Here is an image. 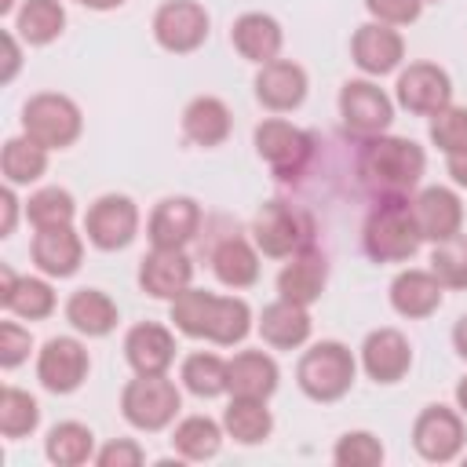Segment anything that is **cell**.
Instances as JSON below:
<instances>
[{"label":"cell","instance_id":"cell-38","mask_svg":"<svg viewBox=\"0 0 467 467\" xmlns=\"http://www.w3.org/2000/svg\"><path fill=\"white\" fill-rule=\"evenodd\" d=\"M215 296L208 288H186L182 296L171 299V328L186 339H204L208 343V328H212V310H215Z\"/></svg>","mask_w":467,"mask_h":467},{"label":"cell","instance_id":"cell-26","mask_svg":"<svg viewBox=\"0 0 467 467\" xmlns=\"http://www.w3.org/2000/svg\"><path fill=\"white\" fill-rule=\"evenodd\" d=\"M179 128H182V139L201 146V150H215L230 139L234 131V113L230 106L219 99V95H197L182 106V117H179Z\"/></svg>","mask_w":467,"mask_h":467},{"label":"cell","instance_id":"cell-21","mask_svg":"<svg viewBox=\"0 0 467 467\" xmlns=\"http://www.w3.org/2000/svg\"><path fill=\"white\" fill-rule=\"evenodd\" d=\"M193 285V263L186 248H150L139 263V288L150 299H175Z\"/></svg>","mask_w":467,"mask_h":467},{"label":"cell","instance_id":"cell-39","mask_svg":"<svg viewBox=\"0 0 467 467\" xmlns=\"http://www.w3.org/2000/svg\"><path fill=\"white\" fill-rule=\"evenodd\" d=\"M26 219L33 230H51V226H73L77 219V201L66 186H40L26 201Z\"/></svg>","mask_w":467,"mask_h":467},{"label":"cell","instance_id":"cell-22","mask_svg":"<svg viewBox=\"0 0 467 467\" xmlns=\"http://www.w3.org/2000/svg\"><path fill=\"white\" fill-rule=\"evenodd\" d=\"M175 332L161 321H139L124 332V361L139 376H157L175 365Z\"/></svg>","mask_w":467,"mask_h":467},{"label":"cell","instance_id":"cell-4","mask_svg":"<svg viewBox=\"0 0 467 467\" xmlns=\"http://www.w3.org/2000/svg\"><path fill=\"white\" fill-rule=\"evenodd\" d=\"M182 412V383H175L168 372L157 376H131L120 387V416L128 427L157 434L168 431Z\"/></svg>","mask_w":467,"mask_h":467},{"label":"cell","instance_id":"cell-31","mask_svg":"<svg viewBox=\"0 0 467 467\" xmlns=\"http://www.w3.org/2000/svg\"><path fill=\"white\" fill-rule=\"evenodd\" d=\"M223 420H212L204 412H193V416H182L179 423H171V449L179 460H190V463H204L212 456H219L223 449Z\"/></svg>","mask_w":467,"mask_h":467},{"label":"cell","instance_id":"cell-49","mask_svg":"<svg viewBox=\"0 0 467 467\" xmlns=\"http://www.w3.org/2000/svg\"><path fill=\"white\" fill-rule=\"evenodd\" d=\"M445 171H449V179H452L460 190H467V150L449 153V157H445Z\"/></svg>","mask_w":467,"mask_h":467},{"label":"cell","instance_id":"cell-53","mask_svg":"<svg viewBox=\"0 0 467 467\" xmlns=\"http://www.w3.org/2000/svg\"><path fill=\"white\" fill-rule=\"evenodd\" d=\"M18 7H22L18 0H0V15H4V18H7V15H15Z\"/></svg>","mask_w":467,"mask_h":467},{"label":"cell","instance_id":"cell-6","mask_svg":"<svg viewBox=\"0 0 467 467\" xmlns=\"http://www.w3.org/2000/svg\"><path fill=\"white\" fill-rule=\"evenodd\" d=\"M22 131L44 150H69L84 131L80 106L62 91H36L22 106Z\"/></svg>","mask_w":467,"mask_h":467},{"label":"cell","instance_id":"cell-47","mask_svg":"<svg viewBox=\"0 0 467 467\" xmlns=\"http://www.w3.org/2000/svg\"><path fill=\"white\" fill-rule=\"evenodd\" d=\"M0 47H4V69H0V84H11L22 69V36L15 29L0 33Z\"/></svg>","mask_w":467,"mask_h":467},{"label":"cell","instance_id":"cell-13","mask_svg":"<svg viewBox=\"0 0 467 467\" xmlns=\"http://www.w3.org/2000/svg\"><path fill=\"white\" fill-rule=\"evenodd\" d=\"M91 372L88 347L77 336H51L36 350V379L47 394H73Z\"/></svg>","mask_w":467,"mask_h":467},{"label":"cell","instance_id":"cell-51","mask_svg":"<svg viewBox=\"0 0 467 467\" xmlns=\"http://www.w3.org/2000/svg\"><path fill=\"white\" fill-rule=\"evenodd\" d=\"M73 4H80V7H88V11H117V7H124L128 0H73Z\"/></svg>","mask_w":467,"mask_h":467},{"label":"cell","instance_id":"cell-14","mask_svg":"<svg viewBox=\"0 0 467 467\" xmlns=\"http://www.w3.org/2000/svg\"><path fill=\"white\" fill-rule=\"evenodd\" d=\"M358 365L361 372L379 383V387H390V383H401L412 368V343L405 332L383 325V328H372L361 347H358Z\"/></svg>","mask_w":467,"mask_h":467},{"label":"cell","instance_id":"cell-15","mask_svg":"<svg viewBox=\"0 0 467 467\" xmlns=\"http://www.w3.org/2000/svg\"><path fill=\"white\" fill-rule=\"evenodd\" d=\"M350 58L354 66L379 80L387 73H398L401 62H405V36L394 29V26H383V22H361L350 36Z\"/></svg>","mask_w":467,"mask_h":467},{"label":"cell","instance_id":"cell-3","mask_svg":"<svg viewBox=\"0 0 467 467\" xmlns=\"http://www.w3.org/2000/svg\"><path fill=\"white\" fill-rule=\"evenodd\" d=\"M358 358L347 343L339 339H321V343H310L299 361H296V387L317 401V405H332L339 398L350 394L354 379H358Z\"/></svg>","mask_w":467,"mask_h":467},{"label":"cell","instance_id":"cell-44","mask_svg":"<svg viewBox=\"0 0 467 467\" xmlns=\"http://www.w3.org/2000/svg\"><path fill=\"white\" fill-rule=\"evenodd\" d=\"M33 350V336L26 325L18 321H0V368H18L22 361H29Z\"/></svg>","mask_w":467,"mask_h":467},{"label":"cell","instance_id":"cell-28","mask_svg":"<svg viewBox=\"0 0 467 467\" xmlns=\"http://www.w3.org/2000/svg\"><path fill=\"white\" fill-rule=\"evenodd\" d=\"M226 376H230V394L241 398L270 401L281 387V368L266 350H237L234 358H226Z\"/></svg>","mask_w":467,"mask_h":467},{"label":"cell","instance_id":"cell-30","mask_svg":"<svg viewBox=\"0 0 467 467\" xmlns=\"http://www.w3.org/2000/svg\"><path fill=\"white\" fill-rule=\"evenodd\" d=\"M259 248L255 241L248 237H223L215 248H212V274L219 285L241 292V288H252L259 281Z\"/></svg>","mask_w":467,"mask_h":467},{"label":"cell","instance_id":"cell-55","mask_svg":"<svg viewBox=\"0 0 467 467\" xmlns=\"http://www.w3.org/2000/svg\"><path fill=\"white\" fill-rule=\"evenodd\" d=\"M463 460H467V456H463Z\"/></svg>","mask_w":467,"mask_h":467},{"label":"cell","instance_id":"cell-27","mask_svg":"<svg viewBox=\"0 0 467 467\" xmlns=\"http://www.w3.org/2000/svg\"><path fill=\"white\" fill-rule=\"evenodd\" d=\"M325 285H328V259L314 244L288 255L285 266L277 270V296H285L292 303H303V306H314L321 299Z\"/></svg>","mask_w":467,"mask_h":467},{"label":"cell","instance_id":"cell-43","mask_svg":"<svg viewBox=\"0 0 467 467\" xmlns=\"http://www.w3.org/2000/svg\"><path fill=\"white\" fill-rule=\"evenodd\" d=\"M431 142L449 157V153H460L467 150V106H456L449 102L445 109H438L431 117V128H427Z\"/></svg>","mask_w":467,"mask_h":467},{"label":"cell","instance_id":"cell-16","mask_svg":"<svg viewBox=\"0 0 467 467\" xmlns=\"http://www.w3.org/2000/svg\"><path fill=\"white\" fill-rule=\"evenodd\" d=\"M204 212L193 197L175 193V197H161L146 219V241L150 248H186L197 234H201Z\"/></svg>","mask_w":467,"mask_h":467},{"label":"cell","instance_id":"cell-42","mask_svg":"<svg viewBox=\"0 0 467 467\" xmlns=\"http://www.w3.org/2000/svg\"><path fill=\"white\" fill-rule=\"evenodd\" d=\"M383 460H387V449L372 431H347L332 445L336 467H379Z\"/></svg>","mask_w":467,"mask_h":467},{"label":"cell","instance_id":"cell-41","mask_svg":"<svg viewBox=\"0 0 467 467\" xmlns=\"http://www.w3.org/2000/svg\"><path fill=\"white\" fill-rule=\"evenodd\" d=\"M445 292H467V234H456L449 241H438L431 248V266H427Z\"/></svg>","mask_w":467,"mask_h":467},{"label":"cell","instance_id":"cell-5","mask_svg":"<svg viewBox=\"0 0 467 467\" xmlns=\"http://www.w3.org/2000/svg\"><path fill=\"white\" fill-rule=\"evenodd\" d=\"M252 146H255V157L274 171V179L292 182L310 168L317 142L306 128H299L285 117H266V120L255 124Z\"/></svg>","mask_w":467,"mask_h":467},{"label":"cell","instance_id":"cell-12","mask_svg":"<svg viewBox=\"0 0 467 467\" xmlns=\"http://www.w3.org/2000/svg\"><path fill=\"white\" fill-rule=\"evenodd\" d=\"M394 102L409 109L412 117H434L452 102V77L438 62H409L398 69L394 80Z\"/></svg>","mask_w":467,"mask_h":467},{"label":"cell","instance_id":"cell-52","mask_svg":"<svg viewBox=\"0 0 467 467\" xmlns=\"http://www.w3.org/2000/svg\"><path fill=\"white\" fill-rule=\"evenodd\" d=\"M452 398H456V409L463 412V420H467V376L456 383V390H452Z\"/></svg>","mask_w":467,"mask_h":467},{"label":"cell","instance_id":"cell-11","mask_svg":"<svg viewBox=\"0 0 467 467\" xmlns=\"http://www.w3.org/2000/svg\"><path fill=\"white\" fill-rule=\"evenodd\" d=\"M208 29L212 18L197 0H164L150 18V33L168 55H193L197 47H204Z\"/></svg>","mask_w":467,"mask_h":467},{"label":"cell","instance_id":"cell-35","mask_svg":"<svg viewBox=\"0 0 467 467\" xmlns=\"http://www.w3.org/2000/svg\"><path fill=\"white\" fill-rule=\"evenodd\" d=\"M95 431L80 420H62L47 431L44 438V456L55 467H80V463H95Z\"/></svg>","mask_w":467,"mask_h":467},{"label":"cell","instance_id":"cell-46","mask_svg":"<svg viewBox=\"0 0 467 467\" xmlns=\"http://www.w3.org/2000/svg\"><path fill=\"white\" fill-rule=\"evenodd\" d=\"M95 463L99 467H139L146 463V449L135 438H109L106 445H99Z\"/></svg>","mask_w":467,"mask_h":467},{"label":"cell","instance_id":"cell-48","mask_svg":"<svg viewBox=\"0 0 467 467\" xmlns=\"http://www.w3.org/2000/svg\"><path fill=\"white\" fill-rule=\"evenodd\" d=\"M15 190L18 186H11V182H4V190H0V237H11L18 226V215L26 212V204L18 201Z\"/></svg>","mask_w":467,"mask_h":467},{"label":"cell","instance_id":"cell-17","mask_svg":"<svg viewBox=\"0 0 467 467\" xmlns=\"http://www.w3.org/2000/svg\"><path fill=\"white\" fill-rule=\"evenodd\" d=\"M255 102L270 113H296L303 102H306V91H310V77L299 62L292 58H274L266 66L255 69Z\"/></svg>","mask_w":467,"mask_h":467},{"label":"cell","instance_id":"cell-37","mask_svg":"<svg viewBox=\"0 0 467 467\" xmlns=\"http://www.w3.org/2000/svg\"><path fill=\"white\" fill-rule=\"evenodd\" d=\"M252 328H255V314H252V306H248L244 296H215L208 343H215V347H237V343L248 339Z\"/></svg>","mask_w":467,"mask_h":467},{"label":"cell","instance_id":"cell-24","mask_svg":"<svg viewBox=\"0 0 467 467\" xmlns=\"http://www.w3.org/2000/svg\"><path fill=\"white\" fill-rule=\"evenodd\" d=\"M230 44L234 51L252 62V66H266L274 58H281V47H285V29L274 15L266 11H244L234 18L230 26Z\"/></svg>","mask_w":467,"mask_h":467},{"label":"cell","instance_id":"cell-9","mask_svg":"<svg viewBox=\"0 0 467 467\" xmlns=\"http://www.w3.org/2000/svg\"><path fill=\"white\" fill-rule=\"evenodd\" d=\"M252 241L266 259H288L310 248V219L288 201H266L252 219Z\"/></svg>","mask_w":467,"mask_h":467},{"label":"cell","instance_id":"cell-45","mask_svg":"<svg viewBox=\"0 0 467 467\" xmlns=\"http://www.w3.org/2000/svg\"><path fill=\"white\" fill-rule=\"evenodd\" d=\"M365 11L372 22L383 26H412L423 15V0H365Z\"/></svg>","mask_w":467,"mask_h":467},{"label":"cell","instance_id":"cell-29","mask_svg":"<svg viewBox=\"0 0 467 467\" xmlns=\"http://www.w3.org/2000/svg\"><path fill=\"white\" fill-rule=\"evenodd\" d=\"M62 314H66L69 328H73L77 336H88V339L109 336V332L117 328V321H120L117 303H113L102 288H77V292H69Z\"/></svg>","mask_w":467,"mask_h":467},{"label":"cell","instance_id":"cell-32","mask_svg":"<svg viewBox=\"0 0 467 467\" xmlns=\"http://www.w3.org/2000/svg\"><path fill=\"white\" fill-rule=\"evenodd\" d=\"M223 431L237 445H263L274 434V412H270L266 398L230 394V401L223 409Z\"/></svg>","mask_w":467,"mask_h":467},{"label":"cell","instance_id":"cell-18","mask_svg":"<svg viewBox=\"0 0 467 467\" xmlns=\"http://www.w3.org/2000/svg\"><path fill=\"white\" fill-rule=\"evenodd\" d=\"M412 215L420 226V237L438 244L456 234H463V201L452 186H423L412 193Z\"/></svg>","mask_w":467,"mask_h":467},{"label":"cell","instance_id":"cell-33","mask_svg":"<svg viewBox=\"0 0 467 467\" xmlns=\"http://www.w3.org/2000/svg\"><path fill=\"white\" fill-rule=\"evenodd\" d=\"M47 157L51 150H44L36 139H29L26 131L22 135H11L4 139L0 146V175L4 182L11 186H29V182H40L44 171H47Z\"/></svg>","mask_w":467,"mask_h":467},{"label":"cell","instance_id":"cell-23","mask_svg":"<svg viewBox=\"0 0 467 467\" xmlns=\"http://www.w3.org/2000/svg\"><path fill=\"white\" fill-rule=\"evenodd\" d=\"M390 310L398 317H409V321H423L431 314L441 310V299H445V288L441 281L431 274V270H420V266H405L394 274L390 288Z\"/></svg>","mask_w":467,"mask_h":467},{"label":"cell","instance_id":"cell-25","mask_svg":"<svg viewBox=\"0 0 467 467\" xmlns=\"http://www.w3.org/2000/svg\"><path fill=\"white\" fill-rule=\"evenodd\" d=\"M0 306L18 321H44L55 314L58 299H55V288L44 274L40 277H18L4 263L0 266Z\"/></svg>","mask_w":467,"mask_h":467},{"label":"cell","instance_id":"cell-40","mask_svg":"<svg viewBox=\"0 0 467 467\" xmlns=\"http://www.w3.org/2000/svg\"><path fill=\"white\" fill-rule=\"evenodd\" d=\"M36 427H40V401L29 390L7 383L0 390V434L18 441V438H29Z\"/></svg>","mask_w":467,"mask_h":467},{"label":"cell","instance_id":"cell-36","mask_svg":"<svg viewBox=\"0 0 467 467\" xmlns=\"http://www.w3.org/2000/svg\"><path fill=\"white\" fill-rule=\"evenodd\" d=\"M11 29L22 36V44L47 47L66 29V7H62V0H22Z\"/></svg>","mask_w":467,"mask_h":467},{"label":"cell","instance_id":"cell-20","mask_svg":"<svg viewBox=\"0 0 467 467\" xmlns=\"http://www.w3.org/2000/svg\"><path fill=\"white\" fill-rule=\"evenodd\" d=\"M255 332H259V339H263L270 350H299V347L310 343V332H314L310 306L277 296V299H270V303L259 310Z\"/></svg>","mask_w":467,"mask_h":467},{"label":"cell","instance_id":"cell-1","mask_svg":"<svg viewBox=\"0 0 467 467\" xmlns=\"http://www.w3.org/2000/svg\"><path fill=\"white\" fill-rule=\"evenodd\" d=\"M354 168H358L361 186L376 201L379 197H409L427 171V153L420 142L383 131L376 139H361Z\"/></svg>","mask_w":467,"mask_h":467},{"label":"cell","instance_id":"cell-8","mask_svg":"<svg viewBox=\"0 0 467 467\" xmlns=\"http://www.w3.org/2000/svg\"><path fill=\"white\" fill-rule=\"evenodd\" d=\"M142 215L128 193H102L84 212V237L99 252H124L139 237Z\"/></svg>","mask_w":467,"mask_h":467},{"label":"cell","instance_id":"cell-19","mask_svg":"<svg viewBox=\"0 0 467 467\" xmlns=\"http://www.w3.org/2000/svg\"><path fill=\"white\" fill-rule=\"evenodd\" d=\"M29 259L51 281L73 277L84 263V230H77V226L36 230L33 241H29Z\"/></svg>","mask_w":467,"mask_h":467},{"label":"cell","instance_id":"cell-10","mask_svg":"<svg viewBox=\"0 0 467 467\" xmlns=\"http://www.w3.org/2000/svg\"><path fill=\"white\" fill-rule=\"evenodd\" d=\"M412 449L420 460L427 463H452L456 456H463V441H467V427H463V412L449 409L441 401L423 405L412 420Z\"/></svg>","mask_w":467,"mask_h":467},{"label":"cell","instance_id":"cell-54","mask_svg":"<svg viewBox=\"0 0 467 467\" xmlns=\"http://www.w3.org/2000/svg\"><path fill=\"white\" fill-rule=\"evenodd\" d=\"M427 4H441V0H423V7H427Z\"/></svg>","mask_w":467,"mask_h":467},{"label":"cell","instance_id":"cell-50","mask_svg":"<svg viewBox=\"0 0 467 467\" xmlns=\"http://www.w3.org/2000/svg\"><path fill=\"white\" fill-rule=\"evenodd\" d=\"M452 350L467 361V314H460L456 325H452Z\"/></svg>","mask_w":467,"mask_h":467},{"label":"cell","instance_id":"cell-34","mask_svg":"<svg viewBox=\"0 0 467 467\" xmlns=\"http://www.w3.org/2000/svg\"><path fill=\"white\" fill-rule=\"evenodd\" d=\"M179 383L186 394L212 401L230 394V376H226V358H219L215 350H193L182 358L179 365Z\"/></svg>","mask_w":467,"mask_h":467},{"label":"cell","instance_id":"cell-7","mask_svg":"<svg viewBox=\"0 0 467 467\" xmlns=\"http://www.w3.org/2000/svg\"><path fill=\"white\" fill-rule=\"evenodd\" d=\"M339 120H343V131L354 135L358 142L361 139H376L383 131H390L394 124V99L372 80V77H354L339 88Z\"/></svg>","mask_w":467,"mask_h":467},{"label":"cell","instance_id":"cell-2","mask_svg":"<svg viewBox=\"0 0 467 467\" xmlns=\"http://www.w3.org/2000/svg\"><path fill=\"white\" fill-rule=\"evenodd\" d=\"M423 237L412 215V197H379L361 226V248L372 263H409Z\"/></svg>","mask_w":467,"mask_h":467}]
</instances>
